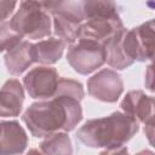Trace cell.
<instances>
[{
	"instance_id": "8",
	"label": "cell",
	"mask_w": 155,
	"mask_h": 155,
	"mask_svg": "<svg viewBox=\"0 0 155 155\" xmlns=\"http://www.w3.org/2000/svg\"><path fill=\"white\" fill-rule=\"evenodd\" d=\"M59 75L52 67L40 65L29 70L23 78V85L34 99H51L57 91Z\"/></svg>"
},
{
	"instance_id": "13",
	"label": "cell",
	"mask_w": 155,
	"mask_h": 155,
	"mask_svg": "<svg viewBox=\"0 0 155 155\" xmlns=\"http://www.w3.org/2000/svg\"><path fill=\"white\" fill-rule=\"evenodd\" d=\"M4 59L7 71L11 75H21L34 63L33 44L28 40H22L6 52Z\"/></svg>"
},
{
	"instance_id": "9",
	"label": "cell",
	"mask_w": 155,
	"mask_h": 155,
	"mask_svg": "<svg viewBox=\"0 0 155 155\" xmlns=\"http://www.w3.org/2000/svg\"><path fill=\"white\" fill-rule=\"evenodd\" d=\"M87 92L101 102L114 103L124 92L122 78L114 69H102L87 80Z\"/></svg>"
},
{
	"instance_id": "4",
	"label": "cell",
	"mask_w": 155,
	"mask_h": 155,
	"mask_svg": "<svg viewBox=\"0 0 155 155\" xmlns=\"http://www.w3.org/2000/svg\"><path fill=\"white\" fill-rule=\"evenodd\" d=\"M12 29L22 38L42 39L51 34L52 18L42 1H22L10 21Z\"/></svg>"
},
{
	"instance_id": "2",
	"label": "cell",
	"mask_w": 155,
	"mask_h": 155,
	"mask_svg": "<svg viewBox=\"0 0 155 155\" xmlns=\"http://www.w3.org/2000/svg\"><path fill=\"white\" fill-rule=\"evenodd\" d=\"M139 130L138 122L121 111L87 120L76 133L78 139L90 148H115L127 143Z\"/></svg>"
},
{
	"instance_id": "16",
	"label": "cell",
	"mask_w": 155,
	"mask_h": 155,
	"mask_svg": "<svg viewBox=\"0 0 155 155\" xmlns=\"http://www.w3.org/2000/svg\"><path fill=\"white\" fill-rule=\"evenodd\" d=\"M39 150L42 155H73L71 140L65 132H56L46 136L41 140Z\"/></svg>"
},
{
	"instance_id": "19",
	"label": "cell",
	"mask_w": 155,
	"mask_h": 155,
	"mask_svg": "<svg viewBox=\"0 0 155 155\" xmlns=\"http://www.w3.org/2000/svg\"><path fill=\"white\" fill-rule=\"evenodd\" d=\"M17 6L16 1H5V0H0V23L5 22L6 18H8L15 7Z\"/></svg>"
},
{
	"instance_id": "5",
	"label": "cell",
	"mask_w": 155,
	"mask_h": 155,
	"mask_svg": "<svg viewBox=\"0 0 155 155\" xmlns=\"http://www.w3.org/2000/svg\"><path fill=\"white\" fill-rule=\"evenodd\" d=\"M52 17L53 31L65 44H74L79 38V30L85 21L84 1H42Z\"/></svg>"
},
{
	"instance_id": "10",
	"label": "cell",
	"mask_w": 155,
	"mask_h": 155,
	"mask_svg": "<svg viewBox=\"0 0 155 155\" xmlns=\"http://www.w3.org/2000/svg\"><path fill=\"white\" fill-rule=\"evenodd\" d=\"M125 114L138 124L154 121V97L145 94L142 90H133L126 93L120 104Z\"/></svg>"
},
{
	"instance_id": "22",
	"label": "cell",
	"mask_w": 155,
	"mask_h": 155,
	"mask_svg": "<svg viewBox=\"0 0 155 155\" xmlns=\"http://www.w3.org/2000/svg\"><path fill=\"white\" fill-rule=\"evenodd\" d=\"M27 155H42V154H41V151H40L39 149L33 148V149H30V150L27 153Z\"/></svg>"
},
{
	"instance_id": "18",
	"label": "cell",
	"mask_w": 155,
	"mask_h": 155,
	"mask_svg": "<svg viewBox=\"0 0 155 155\" xmlns=\"http://www.w3.org/2000/svg\"><path fill=\"white\" fill-rule=\"evenodd\" d=\"M21 41L22 36L12 29L10 22L5 21L0 23V52L13 48Z\"/></svg>"
},
{
	"instance_id": "3",
	"label": "cell",
	"mask_w": 155,
	"mask_h": 155,
	"mask_svg": "<svg viewBox=\"0 0 155 155\" xmlns=\"http://www.w3.org/2000/svg\"><path fill=\"white\" fill-rule=\"evenodd\" d=\"M85 21L78 39H87L104 45L117 31L124 29L119 7L113 1H84Z\"/></svg>"
},
{
	"instance_id": "17",
	"label": "cell",
	"mask_w": 155,
	"mask_h": 155,
	"mask_svg": "<svg viewBox=\"0 0 155 155\" xmlns=\"http://www.w3.org/2000/svg\"><path fill=\"white\" fill-rule=\"evenodd\" d=\"M54 96H67V97H70V98H74L79 102H81V99L85 96V91H84L81 82H79L74 79L59 78L58 85H57V91H56Z\"/></svg>"
},
{
	"instance_id": "21",
	"label": "cell",
	"mask_w": 155,
	"mask_h": 155,
	"mask_svg": "<svg viewBox=\"0 0 155 155\" xmlns=\"http://www.w3.org/2000/svg\"><path fill=\"white\" fill-rule=\"evenodd\" d=\"M136 155H155L153 150H149V149H144V150H140L138 151Z\"/></svg>"
},
{
	"instance_id": "7",
	"label": "cell",
	"mask_w": 155,
	"mask_h": 155,
	"mask_svg": "<svg viewBox=\"0 0 155 155\" xmlns=\"http://www.w3.org/2000/svg\"><path fill=\"white\" fill-rule=\"evenodd\" d=\"M154 19H149L132 29H125L122 46L131 61L145 62L153 58L154 52Z\"/></svg>"
},
{
	"instance_id": "11",
	"label": "cell",
	"mask_w": 155,
	"mask_h": 155,
	"mask_svg": "<svg viewBox=\"0 0 155 155\" xmlns=\"http://www.w3.org/2000/svg\"><path fill=\"white\" fill-rule=\"evenodd\" d=\"M27 145V132L18 121H0V155H19Z\"/></svg>"
},
{
	"instance_id": "20",
	"label": "cell",
	"mask_w": 155,
	"mask_h": 155,
	"mask_svg": "<svg viewBox=\"0 0 155 155\" xmlns=\"http://www.w3.org/2000/svg\"><path fill=\"white\" fill-rule=\"evenodd\" d=\"M98 155H130L128 149L125 145L115 147V148H107L103 151H101Z\"/></svg>"
},
{
	"instance_id": "6",
	"label": "cell",
	"mask_w": 155,
	"mask_h": 155,
	"mask_svg": "<svg viewBox=\"0 0 155 155\" xmlns=\"http://www.w3.org/2000/svg\"><path fill=\"white\" fill-rule=\"evenodd\" d=\"M67 61L76 73L81 75L91 74L105 63L104 46L92 40L78 39L69 45Z\"/></svg>"
},
{
	"instance_id": "15",
	"label": "cell",
	"mask_w": 155,
	"mask_h": 155,
	"mask_svg": "<svg viewBox=\"0 0 155 155\" xmlns=\"http://www.w3.org/2000/svg\"><path fill=\"white\" fill-rule=\"evenodd\" d=\"M126 28L121 29L120 31H117L113 38H110L103 46H104V51H105V62L115 69L122 70L126 69L127 67H130L133 61H131L122 46V34L125 31Z\"/></svg>"
},
{
	"instance_id": "1",
	"label": "cell",
	"mask_w": 155,
	"mask_h": 155,
	"mask_svg": "<svg viewBox=\"0 0 155 155\" xmlns=\"http://www.w3.org/2000/svg\"><path fill=\"white\" fill-rule=\"evenodd\" d=\"M29 132L38 138L63 131L69 132L82 120L79 101L67 96H54L31 103L22 116Z\"/></svg>"
},
{
	"instance_id": "14",
	"label": "cell",
	"mask_w": 155,
	"mask_h": 155,
	"mask_svg": "<svg viewBox=\"0 0 155 155\" xmlns=\"http://www.w3.org/2000/svg\"><path fill=\"white\" fill-rule=\"evenodd\" d=\"M67 44L57 38H48L33 44L34 62L41 64H53L62 57Z\"/></svg>"
},
{
	"instance_id": "12",
	"label": "cell",
	"mask_w": 155,
	"mask_h": 155,
	"mask_svg": "<svg viewBox=\"0 0 155 155\" xmlns=\"http://www.w3.org/2000/svg\"><path fill=\"white\" fill-rule=\"evenodd\" d=\"M24 90L19 80L10 79L0 88V116L13 117L22 111Z\"/></svg>"
}]
</instances>
